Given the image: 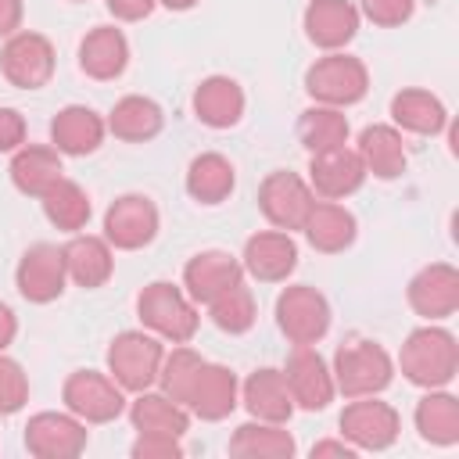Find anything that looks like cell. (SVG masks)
<instances>
[{
    "mask_svg": "<svg viewBox=\"0 0 459 459\" xmlns=\"http://www.w3.org/2000/svg\"><path fill=\"white\" fill-rule=\"evenodd\" d=\"M161 359H165L161 337H154L151 330H122L108 344V377L122 391L140 394L158 384Z\"/></svg>",
    "mask_w": 459,
    "mask_h": 459,
    "instance_id": "5b68a950",
    "label": "cell"
},
{
    "mask_svg": "<svg viewBox=\"0 0 459 459\" xmlns=\"http://www.w3.org/2000/svg\"><path fill=\"white\" fill-rule=\"evenodd\" d=\"M294 452H298V445H294V434L287 430V423L247 420L230 437V455H240V459H290Z\"/></svg>",
    "mask_w": 459,
    "mask_h": 459,
    "instance_id": "d6a6232c",
    "label": "cell"
},
{
    "mask_svg": "<svg viewBox=\"0 0 459 459\" xmlns=\"http://www.w3.org/2000/svg\"><path fill=\"white\" fill-rule=\"evenodd\" d=\"M355 151L366 165V176H377V179H398L409 165V151H405V140H402V129L387 126V122H373L359 133L355 140Z\"/></svg>",
    "mask_w": 459,
    "mask_h": 459,
    "instance_id": "f1b7e54d",
    "label": "cell"
},
{
    "mask_svg": "<svg viewBox=\"0 0 459 459\" xmlns=\"http://www.w3.org/2000/svg\"><path fill=\"white\" fill-rule=\"evenodd\" d=\"M25 115L18 108H4L0 104V154H14L22 143H25Z\"/></svg>",
    "mask_w": 459,
    "mask_h": 459,
    "instance_id": "b9f144b4",
    "label": "cell"
},
{
    "mask_svg": "<svg viewBox=\"0 0 459 459\" xmlns=\"http://www.w3.org/2000/svg\"><path fill=\"white\" fill-rule=\"evenodd\" d=\"M129 423L136 434H169V437H183L190 430V412L186 405L172 402L169 394L147 387L129 402Z\"/></svg>",
    "mask_w": 459,
    "mask_h": 459,
    "instance_id": "4dcf8cb0",
    "label": "cell"
},
{
    "mask_svg": "<svg viewBox=\"0 0 459 459\" xmlns=\"http://www.w3.org/2000/svg\"><path fill=\"white\" fill-rule=\"evenodd\" d=\"M104 7H108L118 22H143V18L158 7V0H104Z\"/></svg>",
    "mask_w": 459,
    "mask_h": 459,
    "instance_id": "7bdbcfd3",
    "label": "cell"
},
{
    "mask_svg": "<svg viewBox=\"0 0 459 459\" xmlns=\"http://www.w3.org/2000/svg\"><path fill=\"white\" fill-rule=\"evenodd\" d=\"M208 319H212L222 333H230V337L247 333V330L255 326V319H258V305H255L251 287L240 280V283H233L230 290H222L219 298H212V301H208Z\"/></svg>",
    "mask_w": 459,
    "mask_h": 459,
    "instance_id": "8d00e7d4",
    "label": "cell"
},
{
    "mask_svg": "<svg viewBox=\"0 0 459 459\" xmlns=\"http://www.w3.org/2000/svg\"><path fill=\"white\" fill-rule=\"evenodd\" d=\"M394 369H402V377L412 387H448L459 373V344L445 326L427 323L402 341Z\"/></svg>",
    "mask_w": 459,
    "mask_h": 459,
    "instance_id": "6da1fadb",
    "label": "cell"
},
{
    "mask_svg": "<svg viewBox=\"0 0 459 459\" xmlns=\"http://www.w3.org/2000/svg\"><path fill=\"white\" fill-rule=\"evenodd\" d=\"M161 215L147 194H118L104 212V240L115 251H140L158 237Z\"/></svg>",
    "mask_w": 459,
    "mask_h": 459,
    "instance_id": "30bf717a",
    "label": "cell"
},
{
    "mask_svg": "<svg viewBox=\"0 0 459 459\" xmlns=\"http://www.w3.org/2000/svg\"><path fill=\"white\" fill-rule=\"evenodd\" d=\"M136 316H140L143 330H151L154 337H161L169 344H190L201 326L197 305L186 298L183 287H176L169 280H154L136 294Z\"/></svg>",
    "mask_w": 459,
    "mask_h": 459,
    "instance_id": "3957f363",
    "label": "cell"
},
{
    "mask_svg": "<svg viewBox=\"0 0 459 459\" xmlns=\"http://www.w3.org/2000/svg\"><path fill=\"white\" fill-rule=\"evenodd\" d=\"M14 333H18V316L11 312V305L0 301V351L14 341Z\"/></svg>",
    "mask_w": 459,
    "mask_h": 459,
    "instance_id": "bcb514c9",
    "label": "cell"
},
{
    "mask_svg": "<svg viewBox=\"0 0 459 459\" xmlns=\"http://www.w3.org/2000/svg\"><path fill=\"white\" fill-rule=\"evenodd\" d=\"M326 455H337V459H355V448L344 441V437H326V441H316L312 445V459H326Z\"/></svg>",
    "mask_w": 459,
    "mask_h": 459,
    "instance_id": "f6af8a7d",
    "label": "cell"
},
{
    "mask_svg": "<svg viewBox=\"0 0 459 459\" xmlns=\"http://www.w3.org/2000/svg\"><path fill=\"white\" fill-rule=\"evenodd\" d=\"M366 183V165L355 147H326L308 158V186L323 201H344Z\"/></svg>",
    "mask_w": 459,
    "mask_h": 459,
    "instance_id": "9a60e30c",
    "label": "cell"
},
{
    "mask_svg": "<svg viewBox=\"0 0 459 459\" xmlns=\"http://www.w3.org/2000/svg\"><path fill=\"white\" fill-rule=\"evenodd\" d=\"M39 204H43L47 222L57 226V230L68 233V237H72V233H82L86 222H90V215H93L90 194H86L75 179H68V176H61V179L39 197Z\"/></svg>",
    "mask_w": 459,
    "mask_h": 459,
    "instance_id": "e575fe53",
    "label": "cell"
},
{
    "mask_svg": "<svg viewBox=\"0 0 459 459\" xmlns=\"http://www.w3.org/2000/svg\"><path fill=\"white\" fill-rule=\"evenodd\" d=\"M283 380L294 398V409L305 412H323L337 394L330 362L316 351V344H294V351L283 362Z\"/></svg>",
    "mask_w": 459,
    "mask_h": 459,
    "instance_id": "7c38bea8",
    "label": "cell"
},
{
    "mask_svg": "<svg viewBox=\"0 0 459 459\" xmlns=\"http://www.w3.org/2000/svg\"><path fill=\"white\" fill-rule=\"evenodd\" d=\"M240 265L258 283H283L298 269V244L287 230H258L244 240Z\"/></svg>",
    "mask_w": 459,
    "mask_h": 459,
    "instance_id": "e0dca14e",
    "label": "cell"
},
{
    "mask_svg": "<svg viewBox=\"0 0 459 459\" xmlns=\"http://www.w3.org/2000/svg\"><path fill=\"white\" fill-rule=\"evenodd\" d=\"M65 283H68V273H65V258H61V247L57 244H32L22 258H18V269H14V287L18 294L29 301V305H50L65 294Z\"/></svg>",
    "mask_w": 459,
    "mask_h": 459,
    "instance_id": "5bb4252c",
    "label": "cell"
},
{
    "mask_svg": "<svg viewBox=\"0 0 459 459\" xmlns=\"http://www.w3.org/2000/svg\"><path fill=\"white\" fill-rule=\"evenodd\" d=\"M161 7H169V11H190V7H197L201 0H158Z\"/></svg>",
    "mask_w": 459,
    "mask_h": 459,
    "instance_id": "7dc6e473",
    "label": "cell"
},
{
    "mask_svg": "<svg viewBox=\"0 0 459 459\" xmlns=\"http://www.w3.org/2000/svg\"><path fill=\"white\" fill-rule=\"evenodd\" d=\"M54 68H57V54L43 32L18 29L0 47V72L18 90H43L54 79Z\"/></svg>",
    "mask_w": 459,
    "mask_h": 459,
    "instance_id": "ba28073f",
    "label": "cell"
},
{
    "mask_svg": "<svg viewBox=\"0 0 459 459\" xmlns=\"http://www.w3.org/2000/svg\"><path fill=\"white\" fill-rule=\"evenodd\" d=\"M201 362H204V355H197L190 344H172V351H165V359H161V369H158V391L161 394H169L172 402H186V391H190V384H194V377H197V369H201Z\"/></svg>",
    "mask_w": 459,
    "mask_h": 459,
    "instance_id": "74e56055",
    "label": "cell"
},
{
    "mask_svg": "<svg viewBox=\"0 0 459 459\" xmlns=\"http://www.w3.org/2000/svg\"><path fill=\"white\" fill-rule=\"evenodd\" d=\"M237 186V169L226 154L204 151L186 165V194L197 204H222Z\"/></svg>",
    "mask_w": 459,
    "mask_h": 459,
    "instance_id": "836d02e7",
    "label": "cell"
},
{
    "mask_svg": "<svg viewBox=\"0 0 459 459\" xmlns=\"http://www.w3.org/2000/svg\"><path fill=\"white\" fill-rule=\"evenodd\" d=\"M190 104H194V115H197L201 126H208V129H230V126H237L244 118L247 97H244V90H240L237 79H230V75H208V79L197 82Z\"/></svg>",
    "mask_w": 459,
    "mask_h": 459,
    "instance_id": "484cf974",
    "label": "cell"
},
{
    "mask_svg": "<svg viewBox=\"0 0 459 459\" xmlns=\"http://www.w3.org/2000/svg\"><path fill=\"white\" fill-rule=\"evenodd\" d=\"M61 258H65V273L75 287L82 290H97L111 280L115 273V247L97 237V233H72L65 244H61Z\"/></svg>",
    "mask_w": 459,
    "mask_h": 459,
    "instance_id": "ffe728a7",
    "label": "cell"
},
{
    "mask_svg": "<svg viewBox=\"0 0 459 459\" xmlns=\"http://www.w3.org/2000/svg\"><path fill=\"white\" fill-rule=\"evenodd\" d=\"M391 126L412 136H437L448 129V108L430 90L405 86L391 97Z\"/></svg>",
    "mask_w": 459,
    "mask_h": 459,
    "instance_id": "83f0119b",
    "label": "cell"
},
{
    "mask_svg": "<svg viewBox=\"0 0 459 459\" xmlns=\"http://www.w3.org/2000/svg\"><path fill=\"white\" fill-rule=\"evenodd\" d=\"M359 18L380 25V29H398L416 14V0H355Z\"/></svg>",
    "mask_w": 459,
    "mask_h": 459,
    "instance_id": "ab89813d",
    "label": "cell"
},
{
    "mask_svg": "<svg viewBox=\"0 0 459 459\" xmlns=\"http://www.w3.org/2000/svg\"><path fill=\"white\" fill-rule=\"evenodd\" d=\"M359 7L355 0H308L301 25L312 47L319 50H344L359 32Z\"/></svg>",
    "mask_w": 459,
    "mask_h": 459,
    "instance_id": "44dd1931",
    "label": "cell"
},
{
    "mask_svg": "<svg viewBox=\"0 0 459 459\" xmlns=\"http://www.w3.org/2000/svg\"><path fill=\"white\" fill-rule=\"evenodd\" d=\"M22 441H25V452L36 455V459H75V455L86 452L90 430L68 409L65 412H50L47 409V412L29 416Z\"/></svg>",
    "mask_w": 459,
    "mask_h": 459,
    "instance_id": "4fadbf2b",
    "label": "cell"
},
{
    "mask_svg": "<svg viewBox=\"0 0 459 459\" xmlns=\"http://www.w3.org/2000/svg\"><path fill=\"white\" fill-rule=\"evenodd\" d=\"M61 402L82 423H111L126 412V391L97 369H75L61 384Z\"/></svg>",
    "mask_w": 459,
    "mask_h": 459,
    "instance_id": "9c48e42d",
    "label": "cell"
},
{
    "mask_svg": "<svg viewBox=\"0 0 459 459\" xmlns=\"http://www.w3.org/2000/svg\"><path fill=\"white\" fill-rule=\"evenodd\" d=\"M333 373V387L344 398H366V394H380L391 387L394 380V359L387 355V348L380 341L369 337H348L330 362Z\"/></svg>",
    "mask_w": 459,
    "mask_h": 459,
    "instance_id": "7a4b0ae2",
    "label": "cell"
},
{
    "mask_svg": "<svg viewBox=\"0 0 459 459\" xmlns=\"http://www.w3.org/2000/svg\"><path fill=\"white\" fill-rule=\"evenodd\" d=\"M108 133L115 140L126 143H147L165 129V111L158 100L143 97V93H126L122 100H115V108L108 111Z\"/></svg>",
    "mask_w": 459,
    "mask_h": 459,
    "instance_id": "f546056e",
    "label": "cell"
},
{
    "mask_svg": "<svg viewBox=\"0 0 459 459\" xmlns=\"http://www.w3.org/2000/svg\"><path fill=\"white\" fill-rule=\"evenodd\" d=\"M79 68L97 82H111L129 68V39L115 25H97L79 39Z\"/></svg>",
    "mask_w": 459,
    "mask_h": 459,
    "instance_id": "d4e9b609",
    "label": "cell"
},
{
    "mask_svg": "<svg viewBox=\"0 0 459 459\" xmlns=\"http://www.w3.org/2000/svg\"><path fill=\"white\" fill-rule=\"evenodd\" d=\"M301 233H305V240L319 255H341V251H348L355 244L359 222H355V215L341 201L316 197L312 208H308V215H305V222H301Z\"/></svg>",
    "mask_w": 459,
    "mask_h": 459,
    "instance_id": "603a6c76",
    "label": "cell"
},
{
    "mask_svg": "<svg viewBox=\"0 0 459 459\" xmlns=\"http://www.w3.org/2000/svg\"><path fill=\"white\" fill-rule=\"evenodd\" d=\"M412 423L427 445H437V448L459 445V398L445 387H430L416 402Z\"/></svg>",
    "mask_w": 459,
    "mask_h": 459,
    "instance_id": "1f68e13d",
    "label": "cell"
},
{
    "mask_svg": "<svg viewBox=\"0 0 459 459\" xmlns=\"http://www.w3.org/2000/svg\"><path fill=\"white\" fill-rule=\"evenodd\" d=\"M330 301L312 283H290L276 298V326L290 344H319L330 330Z\"/></svg>",
    "mask_w": 459,
    "mask_h": 459,
    "instance_id": "8992f818",
    "label": "cell"
},
{
    "mask_svg": "<svg viewBox=\"0 0 459 459\" xmlns=\"http://www.w3.org/2000/svg\"><path fill=\"white\" fill-rule=\"evenodd\" d=\"M312 201H316V194H312L308 179L298 172L276 169L258 183V212L265 215V222L273 230H287V233L301 230Z\"/></svg>",
    "mask_w": 459,
    "mask_h": 459,
    "instance_id": "8fae6325",
    "label": "cell"
},
{
    "mask_svg": "<svg viewBox=\"0 0 459 459\" xmlns=\"http://www.w3.org/2000/svg\"><path fill=\"white\" fill-rule=\"evenodd\" d=\"M72 4H82V0H72Z\"/></svg>",
    "mask_w": 459,
    "mask_h": 459,
    "instance_id": "c3c4849f",
    "label": "cell"
},
{
    "mask_svg": "<svg viewBox=\"0 0 459 459\" xmlns=\"http://www.w3.org/2000/svg\"><path fill=\"white\" fill-rule=\"evenodd\" d=\"M186 412L204 420V423H219L226 420L237 405H240V380L230 366H219V362H201L190 391H186Z\"/></svg>",
    "mask_w": 459,
    "mask_h": 459,
    "instance_id": "ac0fdd59",
    "label": "cell"
},
{
    "mask_svg": "<svg viewBox=\"0 0 459 459\" xmlns=\"http://www.w3.org/2000/svg\"><path fill=\"white\" fill-rule=\"evenodd\" d=\"M337 427H341V437L355 452H384L398 441L402 416L391 402H380L377 394H366V398H351L344 405Z\"/></svg>",
    "mask_w": 459,
    "mask_h": 459,
    "instance_id": "52a82bcc",
    "label": "cell"
},
{
    "mask_svg": "<svg viewBox=\"0 0 459 459\" xmlns=\"http://www.w3.org/2000/svg\"><path fill=\"white\" fill-rule=\"evenodd\" d=\"M22 18H25V4L22 0H0V39L14 36L22 29Z\"/></svg>",
    "mask_w": 459,
    "mask_h": 459,
    "instance_id": "ee69618b",
    "label": "cell"
},
{
    "mask_svg": "<svg viewBox=\"0 0 459 459\" xmlns=\"http://www.w3.org/2000/svg\"><path fill=\"white\" fill-rule=\"evenodd\" d=\"M108 136L104 115H97L86 104H68L50 118V143L68 154V158H86L93 154Z\"/></svg>",
    "mask_w": 459,
    "mask_h": 459,
    "instance_id": "7402d4cb",
    "label": "cell"
},
{
    "mask_svg": "<svg viewBox=\"0 0 459 459\" xmlns=\"http://www.w3.org/2000/svg\"><path fill=\"white\" fill-rule=\"evenodd\" d=\"M133 459H183V437H169V434H136Z\"/></svg>",
    "mask_w": 459,
    "mask_h": 459,
    "instance_id": "60d3db41",
    "label": "cell"
},
{
    "mask_svg": "<svg viewBox=\"0 0 459 459\" xmlns=\"http://www.w3.org/2000/svg\"><path fill=\"white\" fill-rule=\"evenodd\" d=\"M294 133H298L301 147H305L308 154H316V151H326V147H341V143H348L351 126H348V115H344L341 108L312 104V108H305V111L298 115Z\"/></svg>",
    "mask_w": 459,
    "mask_h": 459,
    "instance_id": "d590c367",
    "label": "cell"
},
{
    "mask_svg": "<svg viewBox=\"0 0 459 459\" xmlns=\"http://www.w3.org/2000/svg\"><path fill=\"white\" fill-rule=\"evenodd\" d=\"M240 405L247 409L251 420H265V423H287L294 416V398L287 391L283 369L262 366L255 369L244 384H240Z\"/></svg>",
    "mask_w": 459,
    "mask_h": 459,
    "instance_id": "4316f807",
    "label": "cell"
},
{
    "mask_svg": "<svg viewBox=\"0 0 459 459\" xmlns=\"http://www.w3.org/2000/svg\"><path fill=\"white\" fill-rule=\"evenodd\" d=\"M305 93L312 97V104H326V108H351L369 93V68L362 57L344 54V50H326L323 57H316L305 72Z\"/></svg>",
    "mask_w": 459,
    "mask_h": 459,
    "instance_id": "277c9868",
    "label": "cell"
},
{
    "mask_svg": "<svg viewBox=\"0 0 459 459\" xmlns=\"http://www.w3.org/2000/svg\"><path fill=\"white\" fill-rule=\"evenodd\" d=\"M7 176H11V183H14L18 194H25V197H43V194L65 176L61 151H57L54 143H22V147L11 154Z\"/></svg>",
    "mask_w": 459,
    "mask_h": 459,
    "instance_id": "cb8c5ba5",
    "label": "cell"
},
{
    "mask_svg": "<svg viewBox=\"0 0 459 459\" xmlns=\"http://www.w3.org/2000/svg\"><path fill=\"white\" fill-rule=\"evenodd\" d=\"M244 280V265L237 255L230 251H219V247H208V251H197L186 265H183V290L194 305H208L212 298H219L222 290H230L233 283Z\"/></svg>",
    "mask_w": 459,
    "mask_h": 459,
    "instance_id": "d6986e66",
    "label": "cell"
},
{
    "mask_svg": "<svg viewBox=\"0 0 459 459\" xmlns=\"http://www.w3.org/2000/svg\"><path fill=\"white\" fill-rule=\"evenodd\" d=\"M25 402H29V377H25L22 362H14L0 351V416L22 412Z\"/></svg>",
    "mask_w": 459,
    "mask_h": 459,
    "instance_id": "f35d334b",
    "label": "cell"
},
{
    "mask_svg": "<svg viewBox=\"0 0 459 459\" xmlns=\"http://www.w3.org/2000/svg\"><path fill=\"white\" fill-rule=\"evenodd\" d=\"M405 298H409V308L427 323H441V319L455 316V308H459V269L452 262L423 265L409 280Z\"/></svg>",
    "mask_w": 459,
    "mask_h": 459,
    "instance_id": "2e32d148",
    "label": "cell"
}]
</instances>
